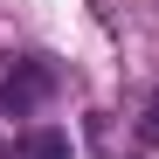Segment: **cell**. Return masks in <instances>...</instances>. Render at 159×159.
<instances>
[{"mask_svg":"<svg viewBox=\"0 0 159 159\" xmlns=\"http://www.w3.org/2000/svg\"><path fill=\"white\" fill-rule=\"evenodd\" d=\"M56 90V69H48L42 56H28V62H14L7 69V83H0V111H14V118H28L35 104Z\"/></svg>","mask_w":159,"mask_h":159,"instance_id":"1","label":"cell"},{"mask_svg":"<svg viewBox=\"0 0 159 159\" xmlns=\"http://www.w3.org/2000/svg\"><path fill=\"white\" fill-rule=\"evenodd\" d=\"M145 131H152V145H159V97L145 104Z\"/></svg>","mask_w":159,"mask_h":159,"instance_id":"3","label":"cell"},{"mask_svg":"<svg viewBox=\"0 0 159 159\" xmlns=\"http://www.w3.org/2000/svg\"><path fill=\"white\" fill-rule=\"evenodd\" d=\"M14 152H21V159H69V139H62L56 125H42V131H28Z\"/></svg>","mask_w":159,"mask_h":159,"instance_id":"2","label":"cell"}]
</instances>
